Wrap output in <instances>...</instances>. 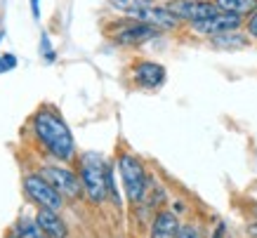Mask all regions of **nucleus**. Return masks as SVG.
<instances>
[{
  "instance_id": "f03ea898",
  "label": "nucleus",
  "mask_w": 257,
  "mask_h": 238,
  "mask_svg": "<svg viewBox=\"0 0 257 238\" xmlns=\"http://www.w3.org/2000/svg\"><path fill=\"white\" fill-rule=\"evenodd\" d=\"M83 186H85L87 196L94 203H101L106 198V191H109V168L104 165L99 156L87 154L83 158Z\"/></svg>"
},
{
  "instance_id": "6ab92c4d",
  "label": "nucleus",
  "mask_w": 257,
  "mask_h": 238,
  "mask_svg": "<svg viewBox=\"0 0 257 238\" xmlns=\"http://www.w3.org/2000/svg\"><path fill=\"white\" fill-rule=\"evenodd\" d=\"M248 31H250V36H255L257 38V12L252 17H250V22H248Z\"/></svg>"
},
{
  "instance_id": "a211bd4d",
  "label": "nucleus",
  "mask_w": 257,
  "mask_h": 238,
  "mask_svg": "<svg viewBox=\"0 0 257 238\" xmlns=\"http://www.w3.org/2000/svg\"><path fill=\"white\" fill-rule=\"evenodd\" d=\"M177 238H201V236H198V231H196L194 226H182Z\"/></svg>"
},
{
  "instance_id": "423d86ee",
  "label": "nucleus",
  "mask_w": 257,
  "mask_h": 238,
  "mask_svg": "<svg viewBox=\"0 0 257 238\" xmlns=\"http://www.w3.org/2000/svg\"><path fill=\"white\" fill-rule=\"evenodd\" d=\"M177 19H189V22H201V19H208V17L217 15L219 10L217 5H210V3H203V0H175L170 5H165Z\"/></svg>"
},
{
  "instance_id": "f257e3e1",
  "label": "nucleus",
  "mask_w": 257,
  "mask_h": 238,
  "mask_svg": "<svg viewBox=\"0 0 257 238\" xmlns=\"http://www.w3.org/2000/svg\"><path fill=\"white\" fill-rule=\"evenodd\" d=\"M33 125H36V135L50 149V154L57 156L59 161H69L73 154V137H71L69 128L62 118L50 113V111H40Z\"/></svg>"
},
{
  "instance_id": "7ed1b4c3",
  "label": "nucleus",
  "mask_w": 257,
  "mask_h": 238,
  "mask_svg": "<svg viewBox=\"0 0 257 238\" xmlns=\"http://www.w3.org/2000/svg\"><path fill=\"white\" fill-rule=\"evenodd\" d=\"M118 168H120V177H123L125 191H127L130 200L140 203L144 198V186H147V175H144L142 163L135 156H120Z\"/></svg>"
},
{
  "instance_id": "39448f33",
  "label": "nucleus",
  "mask_w": 257,
  "mask_h": 238,
  "mask_svg": "<svg viewBox=\"0 0 257 238\" xmlns=\"http://www.w3.org/2000/svg\"><path fill=\"white\" fill-rule=\"evenodd\" d=\"M241 24V17L231 15V12H217V15L208 17V19H201V22H194V31L201 33V36H222V33H231L238 29Z\"/></svg>"
},
{
  "instance_id": "0eeeda50",
  "label": "nucleus",
  "mask_w": 257,
  "mask_h": 238,
  "mask_svg": "<svg viewBox=\"0 0 257 238\" xmlns=\"http://www.w3.org/2000/svg\"><path fill=\"white\" fill-rule=\"evenodd\" d=\"M40 175L45 177L47 182L55 186L62 196H66V198H78V196H80V182H78V177L73 175L71 170L50 165V168H43V172H40Z\"/></svg>"
},
{
  "instance_id": "9b49d317",
  "label": "nucleus",
  "mask_w": 257,
  "mask_h": 238,
  "mask_svg": "<svg viewBox=\"0 0 257 238\" xmlns=\"http://www.w3.org/2000/svg\"><path fill=\"white\" fill-rule=\"evenodd\" d=\"M135 78L137 83L144 85V87H158V85L165 80V69L156 62H142L137 69H135Z\"/></svg>"
},
{
  "instance_id": "dca6fc26",
  "label": "nucleus",
  "mask_w": 257,
  "mask_h": 238,
  "mask_svg": "<svg viewBox=\"0 0 257 238\" xmlns=\"http://www.w3.org/2000/svg\"><path fill=\"white\" fill-rule=\"evenodd\" d=\"M212 43H215V45H219V47H241V45H245V38H243V36H236V33L231 31V33L215 36V38H212Z\"/></svg>"
},
{
  "instance_id": "4468645a",
  "label": "nucleus",
  "mask_w": 257,
  "mask_h": 238,
  "mask_svg": "<svg viewBox=\"0 0 257 238\" xmlns=\"http://www.w3.org/2000/svg\"><path fill=\"white\" fill-rule=\"evenodd\" d=\"M109 3H111V8L133 15V12H140V10H144V8H151L154 0H109Z\"/></svg>"
},
{
  "instance_id": "f3484780",
  "label": "nucleus",
  "mask_w": 257,
  "mask_h": 238,
  "mask_svg": "<svg viewBox=\"0 0 257 238\" xmlns=\"http://www.w3.org/2000/svg\"><path fill=\"white\" fill-rule=\"evenodd\" d=\"M17 64V57L15 54H3L0 57V73H5V71H12Z\"/></svg>"
},
{
  "instance_id": "f8f14e48",
  "label": "nucleus",
  "mask_w": 257,
  "mask_h": 238,
  "mask_svg": "<svg viewBox=\"0 0 257 238\" xmlns=\"http://www.w3.org/2000/svg\"><path fill=\"white\" fill-rule=\"evenodd\" d=\"M179 229L182 226L177 224V217L172 212H161L151 226V238H177Z\"/></svg>"
},
{
  "instance_id": "2eb2a0df",
  "label": "nucleus",
  "mask_w": 257,
  "mask_h": 238,
  "mask_svg": "<svg viewBox=\"0 0 257 238\" xmlns=\"http://www.w3.org/2000/svg\"><path fill=\"white\" fill-rule=\"evenodd\" d=\"M17 238H38L40 236V229L38 224L31 222V219H26V217H22L19 222H17Z\"/></svg>"
},
{
  "instance_id": "aec40b11",
  "label": "nucleus",
  "mask_w": 257,
  "mask_h": 238,
  "mask_svg": "<svg viewBox=\"0 0 257 238\" xmlns=\"http://www.w3.org/2000/svg\"><path fill=\"white\" fill-rule=\"evenodd\" d=\"M31 10H33V17H38V0H31Z\"/></svg>"
},
{
  "instance_id": "412c9836",
  "label": "nucleus",
  "mask_w": 257,
  "mask_h": 238,
  "mask_svg": "<svg viewBox=\"0 0 257 238\" xmlns=\"http://www.w3.org/2000/svg\"><path fill=\"white\" fill-rule=\"evenodd\" d=\"M248 231H250V236H252V238H257V224H252Z\"/></svg>"
},
{
  "instance_id": "1a4fd4ad",
  "label": "nucleus",
  "mask_w": 257,
  "mask_h": 238,
  "mask_svg": "<svg viewBox=\"0 0 257 238\" xmlns=\"http://www.w3.org/2000/svg\"><path fill=\"white\" fill-rule=\"evenodd\" d=\"M154 36H156V29L147 24H120V29L116 31V40L120 45H142L144 40H151Z\"/></svg>"
},
{
  "instance_id": "9d476101",
  "label": "nucleus",
  "mask_w": 257,
  "mask_h": 238,
  "mask_svg": "<svg viewBox=\"0 0 257 238\" xmlns=\"http://www.w3.org/2000/svg\"><path fill=\"white\" fill-rule=\"evenodd\" d=\"M36 224H38L40 233H45L47 238H66V226L59 219L57 210H47V207H40L38 215H36Z\"/></svg>"
},
{
  "instance_id": "20e7f679",
  "label": "nucleus",
  "mask_w": 257,
  "mask_h": 238,
  "mask_svg": "<svg viewBox=\"0 0 257 238\" xmlns=\"http://www.w3.org/2000/svg\"><path fill=\"white\" fill-rule=\"evenodd\" d=\"M24 189L40 207H47V210H59L62 207V193L57 191L43 175H29L24 179Z\"/></svg>"
},
{
  "instance_id": "ddd939ff",
  "label": "nucleus",
  "mask_w": 257,
  "mask_h": 238,
  "mask_svg": "<svg viewBox=\"0 0 257 238\" xmlns=\"http://www.w3.org/2000/svg\"><path fill=\"white\" fill-rule=\"evenodd\" d=\"M219 12H231V15H245L257 8V0H215Z\"/></svg>"
},
{
  "instance_id": "6e6552de",
  "label": "nucleus",
  "mask_w": 257,
  "mask_h": 238,
  "mask_svg": "<svg viewBox=\"0 0 257 238\" xmlns=\"http://www.w3.org/2000/svg\"><path fill=\"white\" fill-rule=\"evenodd\" d=\"M130 17L142 24H147V26H154V29H175L179 24V19L168 8H154V5L140 10V12H133Z\"/></svg>"
}]
</instances>
